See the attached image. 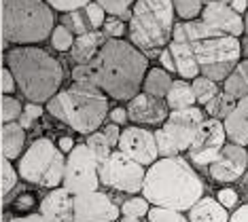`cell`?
I'll return each instance as SVG.
<instances>
[{
	"label": "cell",
	"mask_w": 248,
	"mask_h": 222,
	"mask_svg": "<svg viewBox=\"0 0 248 222\" xmlns=\"http://www.w3.org/2000/svg\"><path fill=\"white\" fill-rule=\"evenodd\" d=\"M110 121L121 125V123H127V110L125 108H115V110L110 112Z\"/></svg>",
	"instance_id": "50"
},
{
	"label": "cell",
	"mask_w": 248,
	"mask_h": 222,
	"mask_svg": "<svg viewBox=\"0 0 248 222\" xmlns=\"http://www.w3.org/2000/svg\"><path fill=\"white\" fill-rule=\"evenodd\" d=\"M170 87H172V78L163 68H153V70H149V74H146L144 81H142L144 93L153 95V98H159V100L166 98Z\"/></svg>",
	"instance_id": "25"
},
{
	"label": "cell",
	"mask_w": 248,
	"mask_h": 222,
	"mask_svg": "<svg viewBox=\"0 0 248 222\" xmlns=\"http://www.w3.org/2000/svg\"><path fill=\"white\" fill-rule=\"evenodd\" d=\"M244 43H242V51H244V55H248V13H246V19H244Z\"/></svg>",
	"instance_id": "53"
},
{
	"label": "cell",
	"mask_w": 248,
	"mask_h": 222,
	"mask_svg": "<svg viewBox=\"0 0 248 222\" xmlns=\"http://www.w3.org/2000/svg\"><path fill=\"white\" fill-rule=\"evenodd\" d=\"M191 89H193L195 102H200V104H204V106L218 93L217 83L210 81V78H206V76H195L193 83H191Z\"/></svg>",
	"instance_id": "29"
},
{
	"label": "cell",
	"mask_w": 248,
	"mask_h": 222,
	"mask_svg": "<svg viewBox=\"0 0 248 222\" xmlns=\"http://www.w3.org/2000/svg\"><path fill=\"white\" fill-rule=\"evenodd\" d=\"M121 222H140V218H134V216H121Z\"/></svg>",
	"instance_id": "54"
},
{
	"label": "cell",
	"mask_w": 248,
	"mask_h": 222,
	"mask_svg": "<svg viewBox=\"0 0 248 222\" xmlns=\"http://www.w3.org/2000/svg\"><path fill=\"white\" fill-rule=\"evenodd\" d=\"M217 201L221 203V206H223L225 209H231V207L238 206L240 197H238V192L231 189V186H225V189H221V191L217 192Z\"/></svg>",
	"instance_id": "44"
},
{
	"label": "cell",
	"mask_w": 248,
	"mask_h": 222,
	"mask_svg": "<svg viewBox=\"0 0 248 222\" xmlns=\"http://www.w3.org/2000/svg\"><path fill=\"white\" fill-rule=\"evenodd\" d=\"M208 2H210V0H208Z\"/></svg>",
	"instance_id": "56"
},
{
	"label": "cell",
	"mask_w": 248,
	"mask_h": 222,
	"mask_svg": "<svg viewBox=\"0 0 248 222\" xmlns=\"http://www.w3.org/2000/svg\"><path fill=\"white\" fill-rule=\"evenodd\" d=\"M159 61L163 64V68H166V72H176V66H174V59H172V53L168 49L159 53Z\"/></svg>",
	"instance_id": "48"
},
{
	"label": "cell",
	"mask_w": 248,
	"mask_h": 222,
	"mask_svg": "<svg viewBox=\"0 0 248 222\" xmlns=\"http://www.w3.org/2000/svg\"><path fill=\"white\" fill-rule=\"evenodd\" d=\"M85 17H87L89 26H92V30H100L106 21V11L98 2H89L85 7Z\"/></svg>",
	"instance_id": "42"
},
{
	"label": "cell",
	"mask_w": 248,
	"mask_h": 222,
	"mask_svg": "<svg viewBox=\"0 0 248 222\" xmlns=\"http://www.w3.org/2000/svg\"><path fill=\"white\" fill-rule=\"evenodd\" d=\"M7 222H47V220L41 216V212H30L24 216H13V218H9Z\"/></svg>",
	"instance_id": "47"
},
{
	"label": "cell",
	"mask_w": 248,
	"mask_h": 222,
	"mask_svg": "<svg viewBox=\"0 0 248 222\" xmlns=\"http://www.w3.org/2000/svg\"><path fill=\"white\" fill-rule=\"evenodd\" d=\"M58 148H60V152L68 155L72 148H75V140L68 138V135H64V138H60V140H58Z\"/></svg>",
	"instance_id": "51"
},
{
	"label": "cell",
	"mask_w": 248,
	"mask_h": 222,
	"mask_svg": "<svg viewBox=\"0 0 248 222\" xmlns=\"http://www.w3.org/2000/svg\"><path fill=\"white\" fill-rule=\"evenodd\" d=\"M246 167H248V150L238 144H225L221 148V152H218L217 161L208 165L210 178L217 182H223V184L238 182L244 176Z\"/></svg>",
	"instance_id": "14"
},
{
	"label": "cell",
	"mask_w": 248,
	"mask_h": 222,
	"mask_svg": "<svg viewBox=\"0 0 248 222\" xmlns=\"http://www.w3.org/2000/svg\"><path fill=\"white\" fill-rule=\"evenodd\" d=\"M49 38H51V44L55 51H70L72 43H75V34L64 26H55Z\"/></svg>",
	"instance_id": "37"
},
{
	"label": "cell",
	"mask_w": 248,
	"mask_h": 222,
	"mask_svg": "<svg viewBox=\"0 0 248 222\" xmlns=\"http://www.w3.org/2000/svg\"><path fill=\"white\" fill-rule=\"evenodd\" d=\"M240 182H242V184H244V186H248V167H246L244 176H242V178H240Z\"/></svg>",
	"instance_id": "55"
},
{
	"label": "cell",
	"mask_w": 248,
	"mask_h": 222,
	"mask_svg": "<svg viewBox=\"0 0 248 222\" xmlns=\"http://www.w3.org/2000/svg\"><path fill=\"white\" fill-rule=\"evenodd\" d=\"M225 144H227V133H225L223 121H217V118L202 121L193 142H191V148L187 150L191 159L189 163H195L197 167H208L217 161L218 152Z\"/></svg>",
	"instance_id": "10"
},
{
	"label": "cell",
	"mask_w": 248,
	"mask_h": 222,
	"mask_svg": "<svg viewBox=\"0 0 248 222\" xmlns=\"http://www.w3.org/2000/svg\"><path fill=\"white\" fill-rule=\"evenodd\" d=\"M166 104L172 110H180V108H189L195 104L193 89L187 81H172V87L166 95Z\"/></svg>",
	"instance_id": "26"
},
{
	"label": "cell",
	"mask_w": 248,
	"mask_h": 222,
	"mask_svg": "<svg viewBox=\"0 0 248 222\" xmlns=\"http://www.w3.org/2000/svg\"><path fill=\"white\" fill-rule=\"evenodd\" d=\"M62 26L64 28H68V30L72 34H85L89 32V21H87V17L85 13H81V11H72V13H64V17H62Z\"/></svg>",
	"instance_id": "34"
},
{
	"label": "cell",
	"mask_w": 248,
	"mask_h": 222,
	"mask_svg": "<svg viewBox=\"0 0 248 222\" xmlns=\"http://www.w3.org/2000/svg\"><path fill=\"white\" fill-rule=\"evenodd\" d=\"M102 133L106 135V140H108V144H110L112 148H115L117 144H119V135H121V129L117 127V125H112V123H110V125H106Z\"/></svg>",
	"instance_id": "46"
},
{
	"label": "cell",
	"mask_w": 248,
	"mask_h": 222,
	"mask_svg": "<svg viewBox=\"0 0 248 222\" xmlns=\"http://www.w3.org/2000/svg\"><path fill=\"white\" fill-rule=\"evenodd\" d=\"M58 152H60V148L49 138H36L21 152V157L17 161L19 178L28 182V184L41 186V182L45 176H47L51 163L55 161V157H58Z\"/></svg>",
	"instance_id": "11"
},
{
	"label": "cell",
	"mask_w": 248,
	"mask_h": 222,
	"mask_svg": "<svg viewBox=\"0 0 248 222\" xmlns=\"http://www.w3.org/2000/svg\"><path fill=\"white\" fill-rule=\"evenodd\" d=\"M172 0H136L129 11V41L146 58L155 55L172 41Z\"/></svg>",
	"instance_id": "6"
},
{
	"label": "cell",
	"mask_w": 248,
	"mask_h": 222,
	"mask_svg": "<svg viewBox=\"0 0 248 222\" xmlns=\"http://www.w3.org/2000/svg\"><path fill=\"white\" fill-rule=\"evenodd\" d=\"M95 2H98L106 13H110L112 17L127 19L129 17V7H132L136 0H95Z\"/></svg>",
	"instance_id": "35"
},
{
	"label": "cell",
	"mask_w": 248,
	"mask_h": 222,
	"mask_svg": "<svg viewBox=\"0 0 248 222\" xmlns=\"http://www.w3.org/2000/svg\"><path fill=\"white\" fill-rule=\"evenodd\" d=\"M87 148L92 150V155L95 157V161H98V165L104 161L106 157L112 152V146L108 144V140H106V135L102 132H93L87 135Z\"/></svg>",
	"instance_id": "30"
},
{
	"label": "cell",
	"mask_w": 248,
	"mask_h": 222,
	"mask_svg": "<svg viewBox=\"0 0 248 222\" xmlns=\"http://www.w3.org/2000/svg\"><path fill=\"white\" fill-rule=\"evenodd\" d=\"M26 146V129L19 123H2L0 129V157L15 161L21 157Z\"/></svg>",
	"instance_id": "21"
},
{
	"label": "cell",
	"mask_w": 248,
	"mask_h": 222,
	"mask_svg": "<svg viewBox=\"0 0 248 222\" xmlns=\"http://www.w3.org/2000/svg\"><path fill=\"white\" fill-rule=\"evenodd\" d=\"M15 89H17V85H15L13 74H11V70L4 66L2 70H0V91H2V95H11Z\"/></svg>",
	"instance_id": "45"
},
{
	"label": "cell",
	"mask_w": 248,
	"mask_h": 222,
	"mask_svg": "<svg viewBox=\"0 0 248 222\" xmlns=\"http://www.w3.org/2000/svg\"><path fill=\"white\" fill-rule=\"evenodd\" d=\"M98 176L104 186L119 191V192H129L136 195L142 191L146 169L134 159L125 157L121 150H112L102 163L98 165Z\"/></svg>",
	"instance_id": "8"
},
{
	"label": "cell",
	"mask_w": 248,
	"mask_h": 222,
	"mask_svg": "<svg viewBox=\"0 0 248 222\" xmlns=\"http://www.w3.org/2000/svg\"><path fill=\"white\" fill-rule=\"evenodd\" d=\"M174 43H187L193 51L200 74L210 81H225L242 55V43L235 36L214 30L206 21H180L172 30Z\"/></svg>",
	"instance_id": "3"
},
{
	"label": "cell",
	"mask_w": 248,
	"mask_h": 222,
	"mask_svg": "<svg viewBox=\"0 0 248 222\" xmlns=\"http://www.w3.org/2000/svg\"><path fill=\"white\" fill-rule=\"evenodd\" d=\"M121 209L102 191H89L72 197V222H115Z\"/></svg>",
	"instance_id": "12"
},
{
	"label": "cell",
	"mask_w": 248,
	"mask_h": 222,
	"mask_svg": "<svg viewBox=\"0 0 248 222\" xmlns=\"http://www.w3.org/2000/svg\"><path fill=\"white\" fill-rule=\"evenodd\" d=\"M51 9L60 11V13H72V11L85 9L92 0H45Z\"/></svg>",
	"instance_id": "41"
},
{
	"label": "cell",
	"mask_w": 248,
	"mask_h": 222,
	"mask_svg": "<svg viewBox=\"0 0 248 222\" xmlns=\"http://www.w3.org/2000/svg\"><path fill=\"white\" fill-rule=\"evenodd\" d=\"M47 112L75 132L89 135L108 117V98L98 87L75 83L47 102Z\"/></svg>",
	"instance_id": "5"
},
{
	"label": "cell",
	"mask_w": 248,
	"mask_h": 222,
	"mask_svg": "<svg viewBox=\"0 0 248 222\" xmlns=\"http://www.w3.org/2000/svg\"><path fill=\"white\" fill-rule=\"evenodd\" d=\"M4 64L15 78L21 95L32 104H45L58 93L64 81V68L45 49L24 44L7 51Z\"/></svg>",
	"instance_id": "4"
},
{
	"label": "cell",
	"mask_w": 248,
	"mask_h": 222,
	"mask_svg": "<svg viewBox=\"0 0 248 222\" xmlns=\"http://www.w3.org/2000/svg\"><path fill=\"white\" fill-rule=\"evenodd\" d=\"M55 28L53 9L45 0H4L2 32L9 43L19 47L43 43Z\"/></svg>",
	"instance_id": "7"
},
{
	"label": "cell",
	"mask_w": 248,
	"mask_h": 222,
	"mask_svg": "<svg viewBox=\"0 0 248 222\" xmlns=\"http://www.w3.org/2000/svg\"><path fill=\"white\" fill-rule=\"evenodd\" d=\"M202 4L204 0H172V7H174V13H176L180 19H195L197 15L202 13Z\"/></svg>",
	"instance_id": "33"
},
{
	"label": "cell",
	"mask_w": 248,
	"mask_h": 222,
	"mask_svg": "<svg viewBox=\"0 0 248 222\" xmlns=\"http://www.w3.org/2000/svg\"><path fill=\"white\" fill-rule=\"evenodd\" d=\"M149 222H189L183 216V212L176 209H168V207H149Z\"/></svg>",
	"instance_id": "38"
},
{
	"label": "cell",
	"mask_w": 248,
	"mask_h": 222,
	"mask_svg": "<svg viewBox=\"0 0 248 222\" xmlns=\"http://www.w3.org/2000/svg\"><path fill=\"white\" fill-rule=\"evenodd\" d=\"M168 121L180 123V125H200L204 121V112H202L197 106L180 108V110H172L170 115H168Z\"/></svg>",
	"instance_id": "31"
},
{
	"label": "cell",
	"mask_w": 248,
	"mask_h": 222,
	"mask_svg": "<svg viewBox=\"0 0 248 222\" xmlns=\"http://www.w3.org/2000/svg\"><path fill=\"white\" fill-rule=\"evenodd\" d=\"M223 93L227 95V98H231L233 102H238V100L248 95V59L235 64L231 74L225 78Z\"/></svg>",
	"instance_id": "24"
},
{
	"label": "cell",
	"mask_w": 248,
	"mask_h": 222,
	"mask_svg": "<svg viewBox=\"0 0 248 222\" xmlns=\"http://www.w3.org/2000/svg\"><path fill=\"white\" fill-rule=\"evenodd\" d=\"M43 112H45V110H43L41 104H32V102H28V104L24 106V110H21L17 123H19L24 129H30L32 125H34V121H38V118L43 117Z\"/></svg>",
	"instance_id": "39"
},
{
	"label": "cell",
	"mask_w": 248,
	"mask_h": 222,
	"mask_svg": "<svg viewBox=\"0 0 248 222\" xmlns=\"http://www.w3.org/2000/svg\"><path fill=\"white\" fill-rule=\"evenodd\" d=\"M189 222H229V212L214 197H202L189 209Z\"/></svg>",
	"instance_id": "22"
},
{
	"label": "cell",
	"mask_w": 248,
	"mask_h": 222,
	"mask_svg": "<svg viewBox=\"0 0 248 222\" xmlns=\"http://www.w3.org/2000/svg\"><path fill=\"white\" fill-rule=\"evenodd\" d=\"M231 9L235 11V13H242V11H248V0H231Z\"/></svg>",
	"instance_id": "52"
},
{
	"label": "cell",
	"mask_w": 248,
	"mask_h": 222,
	"mask_svg": "<svg viewBox=\"0 0 248 222\" xmlns=\"http://www.w3.org/2000/svg\"><path fill=\"white\" fill-rule=\"evenodd\" d=\"M168 104L159 98H153L149 93H138L129 100L127 118L132 123L140 125H159L168 121Z\"/></svg>",
	"instance_id": "17"
},
{
	"label": "cell",
	"mask_w": 248,
	"mask_h": 222,
	"mask_svg": "<svg viewBox=\"0 0 248 222\" xmlns=\"http://www.w3.org/2000/svg\"><path fill=\"white\" fill-rule=\"evenodd\" d=\"M149 58L132 43L108 38L89 64H77L72 81L78 85H92L104 91L108 98L127 102L138 95L146 76Z\"/></svg>",
	"instance_id": "1"
},
{
	"label": "cell",
	"mask_w": 248,
	"mask_h": 222,
	"mask_svg": "<svg viewBox=\"0 0 248 222\" xmlns=\"http://www.w3.org/2000/svg\"><path fill=\"white\" fill-rule=\"evenodd\" d=\"M21 110H24V106H21V102L17 98H13V95H2V100H0V118H2V123L17 121Z\"/></svg>",
	"instance_id": "32"
},
{
	"label": "cell",
	"mask_w": 248,
	"mask_h": 222,
	"mask_svg": "<svg viewBox=\"0 0 248 222\" xmlns=\"http://www.w3.org/2000/svg\"><path fill=\"white\" fill-rule=\"evenodd\" d=\"M38 212L47 222H72V195L64 186L51 189L38 201Z\"/></svg>",
	"instance_id": "18"
},
{
	"label": "cell",
	"mask_w": 248,
	"mask_h": 222,
	"mask_svg": "<svg viewBox=\"0 0 248 222\" xmlns=\"http://www.w3.org/2000/svg\"><path fill=\"white\" fill-rule=\"evenodd\" d=\"M200 125H180V123H163L155 132V142L159 157H178L180 152L189 150L191 142L195 138V132Z\"/></svg>",
	"instance_id": "15"
},
{
	"label": "cell",
	"mask_w": 248,
	"mask_h": 222,
	"mask_svg": "<svg viewBox=\"0 0 248 222\" xmlns=\"http://www.w3.org/2000/svg\"><path fill=\"white\" fill-rule=\"evenodd\" d=\"M229 222H248V203H244L242 207H238L233 214H231Z\"/></svg>",
	"instance_id": "49"
},
{
	"label": "cell",
	"mask_w": 248,
	"mask_h": 222,
	"mask_svg": "<svg viewBox=\"0 0 248 222\" xmlns=\"http://www.w3.org/2000/svg\"><path fill=\"white\" fill-rule=\"evenodd\" d=\"M100 30L104 32L106 38H119V36H123V34H125V24H123L119 17H112V15H110V19H106Z\"/></svg>",
	"instance_id": "43"
},
{
	"label": "cell",
	"mask_w": 248,
	"mask_h": 222,
	"mask_svg": "<svg viewBox=\"0 0 248 222\" xmlns=\"http://www.w3.org/2000/svg\"><path fill=\"white\" fill-rule=\"evenodd\" d=\"M140 192L155 207L185 212L204 197V182L187 159L163 157L149 165Z\"/></svg>",
	"instance_id": "2"
},
{
	"label": "cell",
	"mask_w": 248,
	"mask_h": 222,
	"mask_svg": "<svg viewBox=\"0 0 248 222\" xmlns=\"http://www.w3.org/2000/svg\"><path fill=\"white\" fill-rule=\"evenodd\" d=\"M62 186L72 197L81 195V192L98 191V186H100L98 161H95L92 150L87 148V144H75V148L68 152Z\"/></svg>",
	"instance_id": "9"
},
{
	"label": "cell",
	"mask_w": 248,
	"mask_h": 222,
	"mask_svg": "<svg viewBox=\"0 0 248 222\" xmlns=\"http://www.w3.org/2000/svg\"><path fill=\"white\" fill-rule=\"evenodd\" d=\"M202 21H206L214 30L229 34V36H235V38L244 34V19L225 0H210L202 9Z\"/></svg>",
	"instance_id": "16"
},
{
	"label": "cell",
	"mask_w": 248,
	"mask_h": 222,
	"mask_svg": "<svg viewBox=\"0 0 248 222\" xmlns=\"http://www.w3.org/2000/svg\"><path fill=\"white\" fill-rule=\"evenodd\" d=\"M13 192H17V197L11 199L9 203H13V207H15V209L30 214V209H32V207H36V199H34V195H32V192H28V191H24V189H19V186H15Z\"/></svg>",
	"instance_id": "40"
},
{
	"label": "cell",
	"mask_w": 248,
	"mask_h": 222,
	"mask_svg": "<svg viewBox=\"0 0 248 222\" xmlns=\"http://www.w3.org/2000/svg\"><path fill=\"white\" fill-rule=\"evenodd\" d=\"M119 150L125 157L134 159L136 163H140L142 167L146 165H153L159 157L157 150V142H155V133L149 132L144 127H127L123 129L119 135Z\"/></svg>",
	"instance_id": "13"
},
{
	"label": "cell",
	"mask_w": 248,
	"mask_h": 222,
	"mask_svg": "<svg viewBox=\"0 0 248 222\" xmlns=\"http://www.w3.org/2000/svg\"><path fill=\"white\" fill-rule=\"evenodd\" d=\"M106 41H108V38L104 36L102 30H89L85 34H78L70 47L72 61H75V64H89Z\"/></svg>",
	"instance_id": "20"
},
{
	"label": "cell",
	"mask_w": 248,
	"mask_h": 222,
	"mask_svg": "<svg viewBox=\"0 0 248 222\" xmlns=\"http://www.w3.org/2000/svg\"><path fill=\"white\" fill-rule=\"evenodd\" d=\"M17 182H19L17 167H13V163H11L9 159L0 157V192L7 197L9 192L17 186Z\"/></svg>",
	"instance_id": "28"
},
{
	"label": "cell",
	"mask_w": 248,
	"mask_h": 222,
	"mask_svg": "<svg viewBox=\"0 0 248 222\" xmlns=\"http://www.w3.org/2000/svg\"><path fill=\"white\" fill-rule=\"evenodd\" d=\"M149 206L144 197H129L127 201H123V206L119 207L123 216H134V218H142V216L149 214Z\"/></svg>",
	"instance_id": "36"
},
{
	"label": "cell",
	"mask_w": 248,
	"mask_h": 222,
	"mask_svg": "<svg viewBox=\"0 0 248 222\" xmlns=\"http://www.w3.org/2000/svg\"><path fill=\"white\" fill-rule=\"evenodd\" d=\"M168 51L172 53L174 66H176V72L183 78H195L200 76V66H197V59L193 55V51L187 43H168Z\"/></svg>",
	"instance_id": "23"
},
{
	"label": "cell",
	"mask_w": 248,
	"mask_h": 222,
	"mask_svg": "<svg viewBox=\"0 0 248 222\" xmlns=\"http://www.w3.org/2000/svg\"><path fill=\"white\" fill-rule=\"evenodd\" d=\"M223 125L231 144L248 146V95L235 102V108L229 112Z\"/></svg>",
	"instance_id": "19"
},
{
	"label": "cell",
	"mask_w": 248,
	"mask_h": 222,
	"mask_svg": "<svg viewBox=\"0 0 248 222\" xmlns=\"http://www.w3.org/2000/svg\"><path fill=\"white\" fill-rule=\"evenodd\" d=\"M233 108H235V102L218 91V93L214 95V98L206 104V112H208V115H210L212 118H217V121H225V118L229 117V112L233 110Z\"/></svg>",
	"instance_id": "27"
}]
</instances>
